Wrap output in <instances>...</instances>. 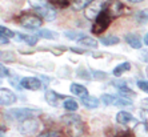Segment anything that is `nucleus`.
Here are the masks:
<instances>
[{"label":"nucleus","mask_w":148,"mask_h":137,"mask_svg":"<svg viewBox=\"0 0 148 137\" xmlns=\"http://www.w3.org/2000/svg\"><path fill=\"white\" fill-rule=\"evenodd\" d=\"M62 121L66 125V132L69 137H80L84 133V124L77 115H66L62 117Z\"/></svg>","instance_id":"nucleus-1"},{"label":"nucleus","mask_w":148,"mask_h":137,"mask_svg":"<svg viewBox=\"0 0 148 137\" xmlns=\"http://www.w3.org/2000/svg\"><path fill=\"white\" fill-rule=\"evenodd\" d=\"M41 113L40 109H34V108H15L10 110V115L16 120L24 121L28 119H35Z\"/></svg>","instance_id":"nucleus-2"},{"label":"nucleus","mask_w":148,"mask_h":137,"mask_svg":"<svg viewBox=\"0 0 148 137\" xmlns=\"http://www.w3.org/2000/svg\"><path fill=\"white\" fill-rule=\"evenodd\" d=\"M106 1L103 0H93L92 3L84 10V15L88 20H95L104 10H106Z\"/></svg>","instance_id":"nucleus-3"},{"label":"nucleus","mask_w":148,"mask_h":137,"mask_svg":"<svg viewBox=\"0 0 148 137\" xmlns=\"http://www.w3.org/2000/svg\"><path fill=\"white\" fill-rule=\"evenodd\" d=\"M110 24H111V16L106 11H103V12L95 19V23H93V25H92V33H95V35L103 33V32L110 27Z\"/></svg>","instance_id":"nucleus-4"},{"label":"nucleus","mask_w":148,"mask_h":137,"mask_svg":"<svg viewBox=\"0 0 148 137\" xmlns=\"http://www.w3.org/2000/svg\"><path fill=\"white\" fill-rule=\"evenodd\" d=\"M19 24L25 28H29V29H35L43 24V19L35 14H24L19 19Z\"/></svg>","instance_id":"nucleus-5"},{"label":"nucleus","mask_w":148,"mask_h":137,"mask_svg":"<svg viewBox=\"0 0 148 137\" xmlns=\"http://www.w3.org/2000/svg\"><path fill=\"white\" fill-rule=\"evenodd\" d=\"M124 10H125V7H124V4L121 3V1H119V0H110L107 3V5H106V10L104 11H106L111 16V19H112V17L121 16V15L124 14Z\"/></svg>","instance_id":"nucleus-6"},{"label":"nucleus","mask_w":148,"mask_h":137,"mask_svg":"<svg viewBox=\"0 0 148 137\" xmlns=\"http://www.w3.org/2000/svg\"><path fill=\"white\" fill-rule=\"evenodd\" d=\"M39 127H40V123L36 119H28V120L21 121L19 130H20L21 133L27 134V136H31V134H35L38 132Z\"/></svg>","instance_id":"nucleus-7"},{"label":"nucleus","mask_w":148,"mask_h":137,"mask_svg":"<svg viewBox=\"0 0 148 137\" xmlns=\"http://www.w3.org/2000/svg\"><path fill=\"white\" fill-rule=\"evenodd\" d=\"M20 87L28 89V91H39V89H41L43 84L36 77H23L20 80Z\"/></svg>","instance_id":"nucleus-8"},{"label":"nucleus","mask_w":148,"mask_h":137,"mask_svg":"<svg viewBox=\"0 0 148 137\" xmlns=\"http://www.w3.org/2000/svg\"><path fill=\"white\" fill-rule=\"evenodd\" d=\"M45 101L52 106H59L60 104L63 103V100H66V96H62V95H59L58 92L55 91H52V89H48V91H45Z\"/></svg>","instance_id":"nucleus-9"},{"label":"nucleus","mask_w":148,"mask_h":137,"mask_svg":"<svg viewBox=\"0 0 148 137\" xmlns=\"http://www.w3.org/2000/svg\"><path fill=\"white\" fill-rule=\"evenodd\" d=\"M16 103V95L7 88H0V104L1 105H12Z\"/></svg>","instance_id":"nucleus-10"},{"label":"nucleus","mask_w":148,"mask_h":137,"mask_svg":"<svg viewBox=\"0 0 148 137\" xmlns=\"http://www.w3.org/2000/svg\"><path fill=\"white\" fill-rule=\"evenodd\" d=\"M125 41H127V44H130V47L134 49H140L141 47H143L141 39L139 37L136 33H127L125 35Z\"/></svg>","instance_id":"nucleus-11"},{"label":"nucleus","mask_w":148,"mask_h":137,"mask_svg":"<svg viewBox=\"0 0 148 137\" xmlns=\"http://www.w3.org/2000/svg\"><path fill=\"white\" fill-rule=\"evenodd\" d=\"M36 11H38V14L40 15L41 19H44V20L52 21L56 17L55 10H52L49 5H47V7H43V8H39V10H36Z\"/></svg>","instance_id":"nucleus-12"},{"label":"nucleus","mask_w":148,"mask_h":137,"mask_svg":"<svg viewBox=\"0 0 148 137\" xmlns=\"http://www.w3.org/2000/svg\"><path fill=\"white\" fill-rule=\"evenodd\" d=\"M116 121L119 124H121V125H128L130 123L134 121V116L127 110H120L116 115Z\"/></svg>","instance_id":"nucleus-13"},{"label":"nucleus","mask_w":148,"mask_h":137,"mask_svg":"<svg viewBox=\"0 0 148 137\" xmlns=\"http://www.w3.org/2000/svg\"><path fill=\"white\" fill-rule=\"evenodd\" d=\"M69 91H71V93H73L75 96L77 97H86L88 96V91H87V88L84 85H80V84H76V82H73V84H71V87H69Z\"/></svg>","instance_id":"nucleus-14"},{"label":"nucleus","mask_w":148,"mask_h":137,"mask_svg":"<svg viewBox=\"0 0 148 137\" xmlns=\"http://www.w3.org/2000/svg\"><path fill=\"white\" fill-rule=\"evenodd\" d=\"M99 103H100L99 100L93 96H86L82 99V104L86 106V108H88V109H95V108H97Z\"/></svg>","instance_id":"nucleus-15"},{"label":"nucleus","mask_w":148,"mask_h":137,"mask_svg":"<svg viewBox=\"0 0 148 137\" xmlns=\"http://www.w3.org/2000/svg\"><path fill=\"white\" fill-rule=\"evenodd\" d=\"M134 133L136 137H148V127L144 123H139L135 125Z\"/></svg>","instance_id":"nucleus-16"},{"label":"nucleus","mask_w":148,"mask_h":137,"mask_svg":"<svg viewBox=\"0 0 148 137\" xmlns=\"http://www.w3.org/2000/svg\"><path fill=\"white\" fill-rule=\"evenodd\" d=\"M130 69H131V64L128 61H124V63H121V64L116 65L115 69L112 71V73H114V76H121L124 72H127Z\"/></svg>","instance_id":"nucleus-17"},{"label":"nucleus","mask_w":148,"mask_h":137,"mask_svg":"<svg viewBox=\"0 0 148 137\" xmlns=\"http://www.w3.org/2000/svg\"><path fill=\"white\" fill-rule=\"evenodd\" d=\"M79 44L84 48H97V41L95 39L90 37V36H84L82 40L79 41Z\"/></svg>","instance_id":"nucleus-18"},{"label":"nucleus","mask_w":148,"mask_h":137,"mask_svg":"<svg viewBox=\"0 0 148 137\" xmlns=\"http://www.w3.org/2000/svg\"><path fill=\"white\" fill-rule=\"evenodd\" d=\"M16 37L29 45H35L39 40V36H35V35H16Z\"/></svg>","instance_id":"nucleus-19"},{"label":"nucleus","mask_w":148,"mask_h":137,"mask_svg":"<svg viewBox=\"0 0 148 137\" xmlns=\"http://www.w3.org/2000/svg\"><path fill=\"white\" fill-rule=\"evenodd\" d=\"M119 41H120V39L117 37V36H115V35H108V36H104V37L100 39V43L104 45H116L119 44Z\"/></svg>","instance_id":"nucleus-20"},{"label":"nucleus","mask_w":148,"mask_h":137,"mask_svg":"<svg viewBox=\"0 0 148 137\" xmlns=\"http://www.w3.org/2000/svg\"><path fill=\"white\" fill-rule=\"evenodd\" d=\"M93 0H73L72 1V8L76 11H80V10H86Z\"/></svg>","instance_id":"nucleus-21"},{"label":"nucleus","mask_w":148,"mask_h":137,"mask_svg":"<svg viewBox=\"0 0 148 137\" xmlns=\"http://www.w3.org/2000/svg\"><path fill=\"white\" fill-rule=\"evenodd\" d=\"M117 89H119V93H120L123 97H134L135 96V92L132 91V89H130L127 85H123V84H120V85L117 87Z\"/></svg>","instance_id":"nucleus-22"},{"label":"nucleus","mask_w":148,"mask_h":137,"mask_svg":"<svg viewBox=\"0 0 148 137\" xmlns=\"http://www.w3.org/2000/svg\"><path fill=\"white\" fill-rule=\"evenodd\" d=\"M38 33H39V37H43V39H49V40L58 39V33L53 31H49V29H40Z\"/></svg>","instance_id":"nucleus-23"},{"label":"nucleus","mask_w":148,"mask_h":137,"mask_svg":"<svg viewBox=\"0 0 148 137\" xmlns=\"http://www.w3.org/2000/svg\"><path fill=\"white\" fill-rule=\"evenodd\" d=\"M63 105H64V108H66L67 110H69V112H75V110H77V108H79L77 103L72 99L64 100V104H63Z\"/></svg>","instance_id":"nucleus-24"},{"label":"nucleus","mask_w":148,"mask_h":137,"mask_svg":"<svg viewBox=\"0 0 148 137\" xmlns=\"http://www.w3.org/2000/svg\"><path fill=\"white\" fill-rule=\"evenodd\" d=\"M28 3L31 7H34L35 10H39V8L47 7L48 5V1L47 0H28Z\"/></svg>","instance_id":"nucleus-25"},{"label":"nucleus","mask_w":148,"mask_h":137,"mask_svg":"<svg viewBox=\"0 0 148 137\" xmlns=\"http://www.w3.org/2000/svg\"><path fill=\"white\" fill-rule=\"evenodd\" d=\"M135 19H136L138 23H140V24H145L148 21V12H145V11H139L138 14L135 15Z\"/></svg>","instance_id":"nucleus-26"},{"label":"nucleus","mask_w":148,"mask_h":137,"mask_svg":"<svg viewBox=\"0 0 148 137\" xmlns=\"http://www.w3.org/2000/svg\"><path fill=\"white\" fill-rule=\"evenodd\" d=\"M114 105H116V106H127V105H132V101L130 99H125V97L120 96V97H116Z\"/></svg>","instance_id":"nucleus-27"},{"label":"nucleus","mask_w":148,"mask_h":137,"mask_svg":"<svg viewBox=\"0 0 148 137\" xmlns=\"http://www.w3.org/2000/svg\"><path fill=\"white\" fill-rule=\"evenodd\" d=\"M0 35L7 39H11V37H15V36H16V33H15L14 31H11L10 28L3 27V25H0Z\"/></svg>","instance_id":"nucleus-28"},{"label":"nucleus","mask_w":148,"mask_h":137,"mask_svg":"<svg viewBox=\"0 0 148 137\" xmlns=\"http://www.w3.org/2000/svg\"><path fill=\"white\" fill-rule=\"evenodd\" d=\"M116 97L112 96V95H103L101 96V101H103L104 105H114Z\"/></svg>","instance_id":"nucleus-29"},{"label":"nucleus","mask_w":148,"mask_h":137,"mask_svg":"<svg viewBox=\"0 0 148 137\" xmlns=\"http://www.w3.org/2000/svg\"><path fill=\"white\" fill-rule=\"evenodd\" d=\"M66 36L71 40H76L79 43L83 37H84V33H77V32H66Z\"/></svg>","instance_id":"nucleus-30"},{"label":"nucleus","mask_w":148,"mask_h":137,"mask_svg":"<svg viewBox=\"0 0 148 137\" xmlns=\"http://www.w3.org/2000/svg\"><path fill=\"white\" fill-rule=\"evenodd\" d=\"M38 137H59V133L56 130H47V132H43L41 134H39Z\"/></svg>","instance_id":"nucleus-31"},{"label":"nucleus","mask_w":148,"mask_h":137,"mask_svg":"<svg viewBox=\"0 0 148 137\" xmlns=\"http://www.w3.org/2000/svg\"><path fill=\"white\" fill-rule=\"evenodd\" d=\"M138 87L143 91V92L148 93V81H145V80H140V81H138Z\"/></svg>","instance_id":"nucleus-32"},{"label":"nucleus","mask_w":148,"mask_h":137,"mask_svg":"<svg viewBox=\"0 0 148 137\" xmlns=\"http://www.w3.org/2000/svg\"><path fill=\"white\" fill-rule=\"evenodd\" d=\"M140 117L143 119V123L148 127V109H141L140 110Z\"/></svg>","instance_id":"nucleus-33"},{"label":"nucleus","mask_w":148,"mask_h":137,"mask_svg":"<svg viewBox=\"0 0 148 137\" xmlns=\"http://www.w3.org/2000/svg\"><path fill=\"white\" fill-rule=\"evenodd\" d=\"M8 76H10V71H8V68L0 64V77H8Z\"/></svg>","instance_id":"nucleus-34"},{"label":"nucleus","mask_w":148,"mask_h":137,"mask_svg":"<svg viewBox=\"0 0 148 137\" xmlns=\"http://www.w3.org/2000/svg\"><path fill=\"white\" fill-rule=\"evenodd\" d=\"M93 77L96 80H104L106 77H107V75L104 72H93Z\"/></svg>","instance_id":"nucleus-35"},{"label":"nucleus","mask_w":148,"mask_h":137,"mask_svg":"<svg viewBox=\"0 0 148 137\" xmlns=\"http://www.w3.org/2000/svg\"><path fill=\"white\" fill-rule=\"evenodd\" d=\"M53 4H58L59 7H67V5L69 4V1L68 0H55Z\"/></svg>","instance_id":"nucleus-36"},{"label":"nucleus","mask_w":148,"mask_h":137,"mask_svg":"<svg viewBox=\"0 0 148 137\" xmlns=\"http://www.w3.org/2000/svg\"><path fill=\"white\" fill-rule=\"evenodd\" d=\"M140 57H141V60H143V61L148 63V51H144V52H143Z\"/></svg>","instance_id":"nucleus-37"},{"label":"nucleus","mask_w":148,"mask_h":137,"mask_svg":"<svg viewBox=\"0 0 148 137\" xmlns=\"http://www.w3.org/2000/svg\"><path fill=\"white\" fill-rule=\"evenodd\" d=\"M0 44H8V39L0 35Z\"/></svg>","instance_id":"nucleus-38"},{"label":"nucleus","mask_w":148,"mask_h":137,"mask_svg":"<svg viewBox=\"0 0 148 137\" xmlns=\"http://www.w3.org/2000/svg\"><path fill=\"white\" fill-rule=\"evenodd\" d=\"M130 3H141V1H144V0H127Z\"/></svg>","instance_id":"nucleus-39"},{"label":"nucleus","mask_w":148,"mask_h":137,"mask_svg":"<svg viewBox=\"0 0 148 137\" xmlns=\"http://www.w3.org/2000/svg\"><path fill=\"white\" fill-rule=\"evenodd\" d=\"M144 44H145V45H148V33L144 36Z\"/></svg>","instance_id":"nucleus-40"},{"label":"nucleus","mask_w":148,"mask_h":137,"mask_svg":"<svg viewBox=\"0 0 148 137\" xmlns=\"http://www.w3.org/2000/svg\"><path fill=\"white\" fill-rule=\"evenodd\" d=\"M3 132H4V129H0V136L3 134Z\"/></svg>","instance_id":"nucleus-41"}]
</instances>
